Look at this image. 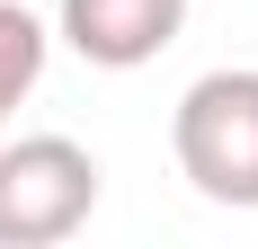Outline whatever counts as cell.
Wrapping results in <instances>:
<instances>
[{
    "mask_svg": "<svg viewBox=\"0 0 258 249\" xmlns=\"http://www.w3.org/2000/svg\"><path fill=\"white\" fill-rule=\"evenodd\" d=\"M169 151H178V178L205 205H258V72H205L169 116Z\"/></svg>",
    "mask_w": 258,
    "mask_h": 249,
    "instance_id": "cell-1",
    "label": "cell"
},
{
    "mask_svg": "<svg viewBox=\"0 0 258 249\" xmlns=\"http://www.w3.org/2000/svg\"><path fill=\"white\" fill-rule=\"evenodd\" d=\"M98 214V160L72 134L0 143V249H53Z\"/></svg>",
    "mask_w": 258,
    "mask_h": 249,
    "instance_id": "cell-2",
    "label": "cell"
},
{
    "mask_svg": "<svg viewBox=\"0 0 258 249\" xmlns=\"http://www.w3.org/2000/svg\"><path fill=\"white\" fill-rule=\"evenodd\" d=\"M53 27H62V45H72L80 63H98V72H143V63H160V53L178 45L187 0H62Z\"/></svg>",
    "mask_w": 258,
    "mask_h": 249,
    "instance_id": "cell-3",
    "label": "cell"
},
{
    "mask_svg": "<svg viewBox=\"0 0 258 249\" xmlns=\"http://www.w3.org/2000/svg\"><path fill=\"white\" fill-rule=\"evenodd\" d=\"M45 45H53L45 18H36V9H18V0H0V116L45 80Z\"/></svg>",
    "mask_w": 258,
    "mask_h": 249,
    "instance_id": "cell-4",
    "label": "cell"
}]
</instances>
